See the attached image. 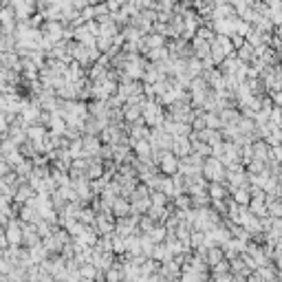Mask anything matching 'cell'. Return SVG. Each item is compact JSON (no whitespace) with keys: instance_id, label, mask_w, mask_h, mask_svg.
<instances>
[{"instance_id":"3957f363","label":"cell","mask_w":282,"mask_h":282,"mask_svg":"<svg viewBox=\"0 0 282 282\" xmlns=\"http://www.w3.org/2000/svg\"><path fill=\"white\" fill-rule=\"evenodd\" d=\"M99 3H106V0H99Z\"/></svg>"},{"instance_id":"6da1fadb","label":"cell","mask_w":282,"mask_h":282,"mask_svg":"<svg viewBox=\"0 0 282 282\" xmlns=\"http://www.w3.org/2000/svg\"><path fill=\"white\" fill-rule=\"evenodd\" d=\"M0 3H3V7H9V5L13 3V0H0Z\"/></svg>"},{"instance_id":"7a4b0ae2","label":"cell","mask_w":282,"mask_h":282,"mask_svg":"<svg viewBox=\"0 0 282 282\" xmlns=\"http://www.w3.org/2000/svg\"><path fill=\"white\" fill-rule=\"evenodd\" d=\"M0 9H3V3H0Z\"/></svg>"}]
</instances>
